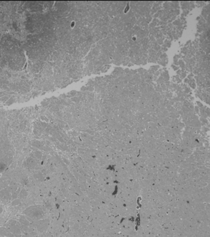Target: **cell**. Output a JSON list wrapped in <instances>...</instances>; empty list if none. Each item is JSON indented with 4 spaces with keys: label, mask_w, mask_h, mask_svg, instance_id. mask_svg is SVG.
<instances>
[{
    "label": "cell",
    "mask_w": 210,
    "mask_h": 237,
    "mask_svg": "<svg viewBox=\"0 0 210 237\" xmlns=\"http://www.w3.org/2000/svg\"><path fill=\"white\" fill-rule=\"evenodd\" d=\"M44 20L38 1H0V104L46 94Z\"/></svg>",
    "instance_id": "1"
},
{
    "label": "cell",
    "mask_w": 210,
    "mask_h": 237,
    "mask_svg": "<svg viewBox=\"0 0 210 237\" xmlns=\"http://www.w3.org/2000/svg\"><path fill=\"white\" fill-rule=\"evenodd\" d=\"M207 167H208V168H209L210 169V162L209 163V164H208V166H207Z\"/></svg>",
    "instance_id": "2"
}]
</instances>
